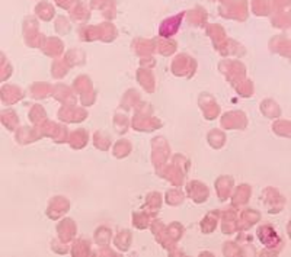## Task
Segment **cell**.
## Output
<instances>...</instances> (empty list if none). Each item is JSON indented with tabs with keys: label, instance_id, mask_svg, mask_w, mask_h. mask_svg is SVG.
I'll list each match as a JSON object with an SVG mask.
<instances>
[{
	"label": "cell",
	"instance_id": "cell-1",
	"mask_svg": "<svg viewBox=\"0 0 291 257\" xmlns=\"http://www.w3.org/2000/svg\"><path fill=\"white\" fill-rule=\"evenodd\" d=\"M184 233H185L184 226L178 221H173L170 226H166L163 236L157 240V243L163 248H166L167 251H172L178 247V241L184 237Z\"/></svg>",
	"mask_w": 291,
	"mask_h": 257
},
{
	"label": "cell",
	"instance_id": "cell-2",
	"mask_svg": "<svg viewBox=\"0 0 291 257\" xmlns=\"http://www.w3.org/2000/svg\"><path fill=\"white\" fill-rule=\"evenodd\" d=\"M170 155V147L167 144L165 137H156L152 140V163L155 169H160L165 166Z\"/></svg>",
	"mask_w": 291,
	"mask_h": 257
},
{
	"label": "cell",
	"instance_id": "cell-3",
	"mask_svg": "<svg viewBox=\"0 0 291 257\" xmlns=\"http://www.w3.org/2000/svg\"><path fill=\"white\" fill-rule=\"evenodd\" d=\"M262 202L267 208L268 214H280L285 206V198L281 195L275 187H265L262 192Z\"/></svg>",
	"mask_w": 291,
	"mask_h": 257
},
{
	"label": "cell",
	"instance_id": "cell-4",
	"mask_svg": "<svg viewBox=\"0 0 291 257\" xmlns=\"http://www.w3.org/2000/svg\"><path fill=\"white\" fill-rule=\"evenodd\" d=\"M259 241L265 246V248H271L280 253V250L282 248V240L281 237L277 234L275 228L270 224H262L256 231Z\"/></svg>",
	"mask_w": 291,
	"mask_h": 257
},
{
	"label": "cell",
	"instance_id": "cell-5",
	"mask_svg": "<svg viewBox=\"0 0 291 257\" xmlns=\"http://www.w3.org/2000/svg\"><path fill=\"white\" fill-rule=\"evenodd\" d=\"M156 172L157 175L160 176L162 179L170 182L172 185L177 186V187H181V186L184 185V182H185V179H187V173H185L175 162H172L170 165L166 163L165 166H162L160 169H157Z\"/></svg>",
	"mask_w": 291,
	"mask_h": 257
},
{
	"label": "cell",
	"instance_id": "cell-6",
	"mask_svg": "<svg viewBox=\"0 0 291 257\" xmlns=\"http://www.w3.org/2000/svg\"><path fill=\"white\" fill-rule=\"evenodd\" d=\"M163 122L155 118L153 115H149V113H135L134 118L131 121V126L134 128L135 131H140V133H152L155 130L162 128Z\"/></svg>",
	"mask_w": 291,
	"mask_h": 257
},
{
	"label": "cell",
	"instance_id": "cell-7",
	"mask_svg": "<svg viewBox=\"0 0 291 257\" xmlns=\"http://www.w3.org/2000/svg\"><path fill=\"white\" fill-rule=\"evenodd\" d=\"M57 116L62 122L80 123L88 118V111L84 108L76 106V105H63L57 112Z\"/></svg>",
	"mask_w": 291,
	"mask_h": 257
},
{
	"label": "cell",
	"instance_id": "cell-8",
	"mask_svg": "<svg viewBox=\"0 0 291 257\" xmlns=\"http://www.w3.org/2000/svg\"><path fill=\"white\" fill-rule=\"evenodd\" d=\"M220 123L224 130H240L242 131L248 126V118H246V113L242 111H230L221 116Z\"/></svg>",
	"mask_w": 291,
	"mask_h": 257
},
{
	"label": "cell",
	"instance_id": "cell-9",
	"mask_svg": "<svg viewBox=\"0 0 291 257\" xmlns=\"http://www.w3.org/2000/svg\"><path fill=\"white\" fill-rule=\"evenodd\" d=\"M69 209H70V202L66 196H54L47 206V216L52 221H57L66 215Z\"/></svg>",
	"mask_w": 291,
	"mask_h": 257
},
{
	"label": "cell",
	"instance_id": "cell-10",
	"mask_svg": "<svg viewBox=\"0 0 291 257\" xmlns=\"http://www.w3.org/2000/svg\"><path fill=\"white\" fill-rule=\"evenodd\" d=\"M198 105L207 121H213L220 115V106H218L217 101L210 93H201L198 98Z\"/></svg>",
	"mask_w": 291,
	"mask_h": 257
},
{
	"label": "cell",
	"instance_id": "cell-11",
	"mask_svg": "<svg viewBox=\"0 0 291 257\" xmlns=\"http://www.w3.org/2000/svg\"><path fill=\"white\" fill-rule=\"evenodd\" d=\"M185 194L192 199V202L204 204L210 198V189L206 183H202L199 180H191L187 183V192Z\"/></svg>",
	"mask_w": 291,
	"mask_h": 257
},
{
	"label": "cell",
	"instance_id": "cell-12",
	"mask_svg": "<svg viewBox=\"0 0 291 257\" xmlns=\"http://www.w3.org/2000/svg\"><path fill=\"white\" fill-rule=\"evenodd\" d=\"M238 211H235L233 206L227 209L220 211V222H221V231L223 234L230 236L238 233Z\"/></svg>",
	"mask_w": 291,
	"mask_h": 257
},
{
	"label": "cell",
	"instance_id": "cell-13",
	"mask_svg": "<svg viewBox=\"0 0 291 257\" xmlns=\"http://www.w3.org/2000/svg\"><path fill=\"white\" fill-rule=\"evenodd\" d=\"M214 186H216V192H217L218 199L221 202H224V201H227L230 196H231V192L235 189V179L229 175L220 176V177L216 179Z\"/></svg>",
	"mask_w": 291,
	"mask_h": 257
},
{
	"label": "cell",
	"instance_id": "cell-14",
	"mask_svg": "<svg viewBox=\"0 0 291 257\" xmlns=\"http://www.w3.org/2000/svg\"><path fill=\"white\" fill-rule=\"evenodd\" d=\"M260 221V214L256 209L246 208L238 214V231H246Z\"/></svg>",
	"mask_w": 291,
	"mask_h": 257
},
{
	"label": "cell",
	"instance_id": "cell-15",
	"mask_svg": "<svg viewBox=\"0 0 291 257\" xmlns=\"http://www.w3.org/2000/svg\"><path fill=\"white\" fill-rule=\"evenodd\" d=\"M57 234L59 238L64 243H70L74 240V237L77 234V226L76 222L70 218H64L59 224H57Z\"/></svg>",
	"mask_w": 291,
	"mask_h": 257
},
{
	"label": "cell",
	"instance_id": "cell-16",
	"mask_svg": "<svg viewBox=\"0 0 291 257\" xmlns=\"http://www.w3.org/2000/svg\"><path fill=\"white\" fill-rule=\"evenodd\" d=\"M250 196H252V187L249 185L243 183V185L238 186L231 192V206L239 209L240 206L246 205L249 202Z\"/></svg>",
	"mask_w": 291,
	"mask_h": 257
},
{
	"label": "cell",
	"instance_id": "cell-17",
	"mask_svg": "<svg viewBox=\"0 0 291 257\" xmlns=\"http://www.w3.org/2000/svg\"><path fill=\"white\" fill-rule=\"evenodd\" d=\"M51 96L62 103V105H76L77 103V98L76 94H73L70 87L63 86V84H57L51 89Z\"/></svg>",
	"mask_w": 291,
	"mask_h": 257
},
{
	"label": "cell",
	"instance_id": "cell-18",
	"mask_svg": "<svg viewBox=\"0 0 291 257\" xmlns=\"http://www.w3.org/2000/svg\"><path fill=\"white\" fill-rule=\"evenodd\" d=\"M15 140L16 143L21 145L31 144L40 140V135L35 126H22L16 130V134H15Z\"/></svg>",
	"mask_w": 291,
	"mask_h": 257
},
{
	"label": "cell",
	"instance_id": "cell-19",
	"mask_svg": "<svg viewBox=\"0 0 291 257\" xmlns=\"http://www.w3.org/2000/svg\"><path fill=\"white\" fill-rule=\"evenodd\" d=\"M157 214H153V212H149L146 209H140V211H135L131 215V221H133V226L137 228V230H146V228H150V224L152 221L155 219V216Z\"/></svg>",
	"mask_w": 291,
	"mask_h": 257
},
{
	"label": "cell",
	"instance_id": "cell-20",
	"mask_svg": "<svg viewBox=\"0 0 291 257\" xmlns=\"http://www.w3.org/2000/svg\"><path fill=\"white\" fill-rule=\"evenodd\" d=\"M25 98V94L16 86H3L2 87V103L3 105H13Z\"/></svg>",
	"mask_w": 291,
	"mask_h": 257
},
{
	"label": "cell",
	"instance_id": "cell-21",
	"mask_svg": "<svg viewBox=\"0 0 291 257\" xmlns=\"http://www.w3.org/2000/svg\"><path fill=\"white\" fill-rule=\"evenodd\" d=\"M218 222H220V211L218 209H213V211H210L207 215L201 219V224H199L201 231L204 234H211V233L216 231Z\"/></svg>",
	"mask_w": 291,
	"mask_h": 257
},
{
	"label": "cell",
	"instance_id": "cell-22",
	"mask_svg": "<svg viewBox=\"0 0 291 257\" xmlns=\"http://www.w3.org/2000/svg\"><path fill=\"white\" fill-rule=\"evenodd\" d=\"M89 141V134L84 128H79L76 131H73L72 134L69 135V145L72 147L73 150H82L88 145Z\"/></svg>",
	"mask_w": 291,
	"mask_h": 257
},
{
	"label": "cell",
	"instance_id": "cell-23",
	"mask_svg": "<svg viewBox=\"0 0 291 257\" xmlns=\"http://www.w3.org/2000/svg\"><path fill=\"white\" fill-rule=\"evenodd\" d=\"M131 241H133V234L130 230L123 228L117 233V236L114 237V246L120 250V251H128L130 247H131Z\"/></svg>",
	"mask_w": 291,
	"mask_h": 257
},
{
	"label": "cell",
	"instance_id": "cell-24",
	"mask_svg": "<svg viewBox=\"0 0 291 257\" xmlns=\"http://www.w3.org/2000/svg\"><path fill=\"white\" fill-rule=\"evenodd\" d=\"M260 112L270 119H277L281 116V108L275 101L265 99L264 102H260Z\"/></svg>",
	"mask_w": 291,
	"mask_h": 257
},
{
	"label": "cell",
	"instance_id": "cell-25",
	"mask_svg": "<svg viewBox=\"0 0 291 257\" xmlns=\"http://www.w3.org/2000/svg\"><path fill=\"white\" fill-rule=\"evenodd\" d=\"M162 204H163V198L159 192H150L149 195L146 196V202L143 209L149 211V212H153V214H157L162 208Z\"/></svg>",
	"mask_w": 291,
	"mask_h": 257
},
{
	"label": "cell",
	"instance_id": "cell-26",
	"mask_svg": "<svg viewBox=\"0 0 291 257\" xmlns=\"http://www.w3.org/2000/svg\"><path fill=\"white\" fill-rule=\"evenodd\" d=\"M94 240L95 243L99 247L109 246V243H111V240H112V230H111L109 227L101 226L99 228L95 230Z\"/></svg>",
	"mask_w": 291,
	"mask_h": 257
},
{
	"label": "cell",
	"instance_id": "cell-27",
	"mask_svg": "<svg viewBox=\"0 0 291 257\" xmlns=\"http://www.w3.org/2000/svg\"><path fill=\"white\" fill-rule=\"evenodd\" d=\"M72 256L74 257H84L89 256L92 251H91V241L86 240V238H79V240H74L73 241L72 250H70Z\"/></svg>",
	"mask_w": 291,
	"mask_h": 257
},
{
	"label": "cell",
	"instance_id": "cell-28",
	"mask_svg": "<svg viewBox=\"0 0 291 257\" xmlns=\"http://www.w3.org/2000/svg\"><path fill=\"white\" fill-rule=\"evenodd\" d=\"M207 141L211 148L220 150V148L224 147L227 140H226V134H224L221 130H216V128H214V130H211L207 134Z\"/></svg>",
	"mask_w": 291,
	"mask_h": 257
},
{
	"label": "cell",
	"instance_id": "cell-29",
	"mask_svg": "<svg viewBox=\"0 0 291 257\" xmlns=\"http://www.w3.org/2000/svg\"><path fill=\"white\" fill-rule=\"evenodd\" d=\"M114 130L115 133H118V134H125L127 131H128V128H130V119H128V116H127V113L123 112L121 109H118L114 115Z\"/></svg>",
	"mask_w": 291,
	"mask_h": 257
},
{
	"label": "cell",
	"instance_id": "cell-30",
	"mask_svg": "<svg viewBox=\"0 0 291 257\" xmlns=\"http://www.w3.org/2000/svg\"><path fill=\"white\" fill-rule=\"evenodd\" d=\"M185 196L187 194H184L182 190H181V187H172V189H169L166 192V195H165V201H166V204L169 206H179L184 204V201H185Z\"/></svg>",
	"mask_w": 291,
	"mask_h": 257
},
{
	"label": "cell",
	"instance_id": "cell-31",
	"mask_svg": "<svg viewBox=\"0 0 291 257\" xmlns=\"http://www.w3.org/2000/svg\"><path fill=\"white\" fill-rule=\"evenodd\" d=\"M131 150H133V145H131V143L128 140H118L114 144V147H112V155H114L115 158L121 160V158L128 157L130 153H131Z\"/></svg>",
	"mask_w": 291,
	"mask_h": 257
},
{
	"label": "cell",
	"instance_id": "cell-32",
	"mask_svg": "<svg viewBox=\"0 0 291 257\" xmlns=\"http://www.w3.org/2000/svg\"><path fill=\"white\" fill-rule=\"evenodd\" d=\"M2 123H3V126H6V130L16 131L18 125H19V118L13 109H6L2 112Z\"/></svg>",
	"mask_w": 291,
	"mask_h": 257
},
{
	"label": "cell",
	"instance_id": "cell-33",
	"mask_svg": "<svg viewBox=\"0 0 291 257\" xmlns=\"http://www.w3.org/2000/svg\"><path fill=\"white\" fill-rule=\"evenodd\" d=\"M141 101V98H140V93L134 90V89H130V90H127V92L123 94V98H121V109L124 108L125 111H128V109H131V108H135L137 106V103Z\"/></svg>",
	"mask_w": 291,
	"mask_h": 257
},
{
	"label": "cell",
	"instance_id": "cell-34",
	"mask_svg": "<svg viewBox=\"0 0 291 257\" xmlns=\"http://www.w3.org/2000/svg\"><path fill=\"white\" fill-rule=\"evenodd\" d=\"M51 86L47 83H35L30 89V96L34 99H45V98L51 96Z\"/></svg>",
	"mask_w": 291,
	"mask_h": 257
},
{
	"label": "cell",
	"instance_id": "cell-35",
	"mask_svg": "<svg viewBox=\"0 0 291 257\" xmlns=\"http://www.w3.org/2000/svg\"><path fill=\"white\" fill-rule=\"evenodd\" d=\"M28 118H30V121L32 122L34 126H37V125H41L42 122H45L47 121V112H45V109L42 108L41 105H34L31 109H30V113H28Z\"/></svg>",
	"mask_w": 291,
	"mask_h": 257
},
{
	"label": "cell",
	"instance_id": "cell-36",
	"mask_svg": "<svg viewBox=\"0 0 291 257\" xmlns=\"http://www.w3.org/2000/svg\"><path fill=\"white\" fill-rule=\"evenodd\" d=\"M111 135L105 131H96L94 134V145L101 151H108L111 148Z\"/></svg>",
	"mask_w": 291,
	"mask_h": 257
},
{
	"label": "cell",
	"instance_id": "cell-37",
	"mask_svg": "<svg viewBox=\"0 0 291 257\" xmlns=\"http://www.w3.org/2000/svg\"><path fill=\"white\" fill-rule=\"evenodd\" d=\"M291 123L288 119H277L272 123V131L278 137H284V138H290L291 135Z\"/></svg>",
	"mask_w": 291,
	"mask_h": 257
},
{
	"label": "cell",
	"instance_id": "cell-38",
	"mask_svg": "<svg viewBox=\"0 0 291 257\" xmlns=\"http://www.w3.org/2000/svg\"><path fill=\"white\" fill-rule=\"evenodd\" d=\"M57 126H59V123L52 122V121H45V122H42L41 125H37L35 128H37V131H38V135H40V138H44V137H48V138H51L55 135V131H57Z\"/></svg>",
	"mask_w": 291,
	"mask_h": 257
},
{
	"label": "cell",
	"instance_id": "cell-39",
	"mask_svg": "<svg viewBox=\"0 0 291 257\" xmlns=\"http://www.w3.org/2000/svg\"><path fill=\"white\" fill-rule=\"evenodd\" d=\"M73 83H74V84H73L74 90L79 93V94H83V93L92 92V90H94V86H92L91 79H88V77H84V76L76 79Z\"/></svg>",
	"mask_w": 291,
	"mask_h": 257
},
{
	"label": "cell",
	"instance_id": "cell-40",
	"mask_svg": "<svg viewBox=\"0 0 291 257\" xmlns=\"http://www.w3.org/2000/svg\"><path fill=\"white\" fill-rule=\"evenodd\" d=\"M69 130H67V126L66 125H62V123H59V126H57V131H55V135L52 137V141L55 143V144H63V143H67L69 141Z\"/></svg>",
	"mask_w": 291,
	"mask_h": 257
},
{
	"label": "cell",
	"instance_id": "cell-41",
	"mask_svg": "<svg viewBox=\"0 0 291 257\" xmlns=\"http://www.w3.org/2000/svg\"><path fill=\"white\" fill-rule=\"evenodd\" d=\"M150 230H152V233H153V236H155L157 241L160 237L163 236V233H165V230H166V226L163 224L162 219H153L152 224H150Z\"/></svg>",
	"mask_w": 291,
	"mask_h": 257
},
{
	"label": "cell",
	"instance_id": "cell-42",
	"mask_svg": "<svg viewBox=\"0 0 291 257\" xmlns=\"http://www.w3.org/2000/svg\"><path fill=\"white\" fill-rule=\"evenodd\" d=\"M223 254L224 256H239L242 254V251H240V247L238 243H235V241H229V243H224V246H223Z\"/></svg>",
	"mask_w": 291,
	"mask_h": 257
},
{
	"label": "cell",
	"instance_id": "cell-43",
	"mask_svg": "<svg viewBox=\"0 0 291 257\" xmlns=\"http://www.w3.org/2000/svg\"><path fill=\"white\" fill-rule=\"evenodd\" d=\"M243 83H245V84L240 83L239 86L236 87V90L239 93L240 98H250V96H253V84H252V82L246 80V82Z\"/></svg>",
	"mask_w": 291,
	"mask_h": 257
},
{
	"label": "cell",
	"instance_id": "cell-44",
	"mask_svg": "<svg viewBox=\"0 0 291 257\" xmlns=\"http://www.w3.org/2000/svg\"><path fill=\"white\" fill-rule=\"evenodd\" d=\"M51 250L54 251V253H57V254H66V253H69V251H70V248H69V246H67V243L62 241L60 238L52 240Z\"/></svg>",
	"mask_w": 291,
	"mask_h": 257
},
{
	"label": "cell",
	"instance_id": "cell-45",
	"mask_svg": "<svg viewBox=\"0 0 291 257\" xmlns=\"http://www.w3.org/2000/svg\"><path fill=\"white\" fill-rule=\"evenodd\" d=\"M96 96H98V94H96V92H95V90L80 94V103H82V106H84V108H88V106H92V105L96 102Z\"/></svg>",
	"mask_w": 291,
	"mask_h": 257
},
{
	"label": "cell",
	"instance_id": "cell-46",
	"mask_svg": "<svg viewBox=\"0 0 291 257\" xmlns=\"http://www.w3.org/2000/svg\"><path fill=\"white\" fill-rule=\"evenodd\" d=\"M95 254H98V256H104V254H106V256H117V253H115L114 250H111L108 246L101 247Z\"/></svg>",
	"mask_w": 291,
	"mask_h": 257
},
{
	"label": "cell",
	"instance_id": "cell-47",
	"mask_svg": "<svg viewBox=\"0 0 291 257\" xmlns=\"http://www.w3.org/2000/svg\"><path fill=\"white\" fill-rule=\"evenodd\" d=\"M260 256H277L278 254V251H275V250H271V248H267V250H264V251H260L259 253Z\"/></svg>",
	"mask_w": 291,
	"mask_h": 257
},
{
	"label": "cell",
	"instance_id": "cell-48",
	"mask_svg": "<svg viewBox=\"0 0 291 257\" xmlns=\"http://www.w3.org/2000/svg\"><path fill=\"white\" fill-rule=\"evenodd\" d=\"M202 254H206V256H213V253H208V251H204V253H201L199 256H202Z\"/></svg>",
	"mask_w": 291,
	"mask_h": 257
}]
</instances>
